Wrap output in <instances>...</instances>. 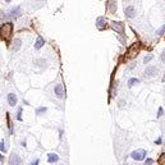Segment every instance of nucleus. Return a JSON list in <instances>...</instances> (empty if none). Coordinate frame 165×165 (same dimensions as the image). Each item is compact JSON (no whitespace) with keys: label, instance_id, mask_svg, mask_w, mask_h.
I'll use <instances>...</instances> for the list:
<instances>
[{"label":"nucleus","instance_id":"obj_1","mask_svg":"<svg viewBox=\"0 0 165 165\" xmlns=\"http://www.w3.org/2000/svg\"><path fill=\"white\" fill-rule=\"evenodd\" d=\"M13 33V23L12 22H5L0 26V38L5 42H9L10 37Z\"/></svg>","mask_w":165,"mask_h":165},{"label":"nucleus","instance_id":"obj_2","mask_svg":"<svg viewBox=\"0 0 165 165\" xmlns=\"http://www.w3.org/2000/svg\"><path fill=\"white\" fill-rule=\"evenodd\" d=\"M160 69L157 65H149L145 68V71L142 72V78L143 79H151V78H155V77L159 74Z\"/></svg>","mask_w":165,"mask_h":165},{"label":"nucleus","instance_id":"obj_3","mask_svg":"<svg viewBox=\"0 0 165 165\" xmlns=\"http://www.w3.org/2000/svg\"><path fill=\"white\" fill-rule=\"evenodd\" d=\"M129 156L135 161H143L147 159V151L145 149H137L135 151H132Z\"/></svg>","mask_w":165,"mask_h":165},{"label":"nucleus","instance_id":"obj_4","mask_svg":"<svg viewBox=\"0 0 165 165\" xmlns=\"http://www.w3.org/2000/svg\"><path fill=\"white\" fill-rule=\"evenodd\" d=\"M110 27L118 35H120V36L124 35V23H123V22H119V21H113V22L110 23Z\"/></svg>","mask_w":165,"mask_h":165},{"label":"nucleus","instance_id":"obj_5","mask_svg":"<svg viewBox=\"0 0 165 165\" xmlns=\"http://www.w3.org/2000/svg\"><path fill=\"white\" fill-rule=\"evenodd\" d=\"M124 16L128 19H133L137 17V9L135 8V5H127L124 8Z\"/></svg>","mask_w":165,"mask_h":165},{"label":"nucleus","instance_id":"obj_6","mask_svg":"<svg viewBox=\"0 0 165 165\" xmlns=\"http://www.w3.org/2000/svg\"><path fill=\"white\" fill-rule=\"evenodd\" d=\"M54 93L55 96L58 97V99H64L65 96V91H64V87H63L62 83H57V85L54 86Z\"/></svg>","mask_w":165,"mask_h":165},{"label":"nucleus","instance_id":"obj_7","mask_svg":"<svg viewBox=\"0 0 165 165\" xmlns=\"http://www.w3.org/2000/svg\"><path fill=\"white\" fill-rule=\"evenodd\" d=\"M96 27H97V30H100V31L105 30L108 27V19L105 18L104 16L97 17V19H96Z\"/></svg>","mask_w":165,"mask_h":165},{"label":"nucleus","instance_id":"obj_8","mask_svg":"<svg viewBox=\"0 0 165 165\" xmlns=\"http://www.w3.org/2000/svg\"><path fill=\"white\" fill-rule=\"evenodd\" d=\"M22 159L17 152H12V155L9 156V165H21Z\"/></svg>","mask_w":165,"mask_h":165},{"label":"nucleus","instance_id":"obj_9","mask_svg":"<svg viewBox=\"0 0 165 165\" xmlns=\"http://www.w3.org/2000/svg\"><path fill=\"white\" fill-rule=\"evenodd\" d=\"M21 47H22V40L17 37V38H14V40H13L12 46H10L9 49H10V51H12V52H17V51H19Z\"/></svg>","mask_w":165,"mask_h":165},{"label":"nucleus","instance_id":"obj_10","mask_svg":"<svg viewBox=\"0 0 165 165\" xmlns=\"http://www.w3.org/2000/svg\"><path fill=\"white\" fill-rule=\"evenodd\" d=\"M35 67H37V68H41V69H46L47 68V60L45 58H37L36 60L33 62Z\"/></svg>","mask_w":165,"mask_h":165},{"label":"nucleus","instance_id":"obj_11","mask_svg":"<svg viewBox=\"0 0 165 165\" xmlns=\"http://www.w3.org/2000/svg\"><path fill=\"white\" fill-rule=\"evenodd\" d=\"M6 100H8V104L9 106H16L17 103H18V97H17V95L14 92H10L8 93V97H6Z\"/></svg>","mask_w":165,"mask_h":165},{"label":"nucleus","instance_id":"obj_12","mask_svg":"<svg viewBox=\"0 0 165 165\" xmlns=\"http://www.w3.org/2000/svg\"><path fill=\"white\" fill-rule=\"evenodd\" d=\"M106 8H108V12L114 14L117 12V8H118V3L117 1H106Z\"/></svg>","mask_w":165,"mask_h":165},{"label":"nucleus","instance_id":"obj_13","mask_svg":"<svg viewBox=\"0 0 165 165\" xmlns=\"http://www.w3.org/2000/svg\"><path fill=\"white\" fill-rule=\"evenodd\" d=\"M140 82H141V79H140V78H137V77H132V78H129V79H128L127 85H128L129 89H132L133 86L140 85Z\"/></svg>","mask_w":165,"mask_h":165},{"label":"nucleus","instance_id":"obj_14","mask_svg":"<svg viewBox=\"0 0 165 165\" xmlns=\"http://www.w3.org/2000/svg\"><path fill=\"white\" fill-rule=\"evenodd\" d=\"M60 159L59 157V155L58 154H54V152H50V154H47V161L50 164H52V163H57V161Z\"/></svg>","mask_w":165,"mask_h":165},{"label":"nucleus","instance_id":"obj_15","mask_svg":"<svg viewBox=\"0 0 165 165\" xmlns=\"http://www.w3.org/2000/svg\"><path fill=\"white\" fill-rule=\"evenodd\" d=\"M9 16L12 17V18H17V17H19L21 16V6H14V8L9 12Z\"/></svg>","mask_w":165,"mask_h":165},{"label":"nucleus","instance_id":"obj_16","mask_svg":"<svg viewBox=\"0 0 165 165\" xmlns=\"http://www.w3.org/2000/svg\"><path fill=\"white\" fill-rule=\"evenodd\" d=\"M44 45H45V40L42 38V36H38L36 40V44H35V49H36V50H40Z\"/></svg>","mask_w":165,"mask_h":165},{"label":"nucleus","instance_id":"obj_17","mask_svg":"<svg viewBox=\"0 0 165 165\" xmlns=\"http://www.w3.org/2000/svg\"><path fill=\"white\" fill-rule=\"evenodd\" d=\"M6 115H8V127H9V133H10V135H13V132H14V127H13V123L10 122L9 114H6Z\"/></svg>","mask_w":165,"mask_h":165},{"label":"nucleus","instance_id":"obj_18","mask_svg":"<svg viewBox=\"0 0 165 165\" xmlns=\"http://www.w3.org/2000/svg\"><path fill=\"white\" fill-rule=\"evenodd\" d=\"M154 59V55L152 54H149V55H146L145 58H143V64H147V63H150L151 60Z\"/></svg>","mask_w":165,"mask_h":165},{"label":"nucleus","instance_id":"obj_19","mask_svg":"<svg viewBox=\"0 0 165 165\" xmlns=\"http://www.w3.org/2000/svg\"><path fill=\"white\" fill-rule=\"evenodd\" d=\"M47 111V108H37L36 109V115H41V114H44V113H46Z\"/></svg>","mask_w":165,"mask_h":165},{"label":"nucleus","instance_id":"obj_20","mask_svg":"<svg viewBox=\"0 0 165 165\" xmlns=\"http://www.w3.org/2000/svg\"><path fill=\"white\" fill-rule=\"evenodd\" d=\"M164 115V108L163 106H159V109H157V114H156V118L160 119L161 117Z\"/></svg>","mask_w":165,"mask_h":165},{"label":"nucleus","instance_id":"obj_21","mask_svg":"<svg viewBox=\"0 0 165 165\" xmlns=\"http://www.w3.org/2000/svg\"><path fill=\"white\" fill-rule=\"evenodd\" d=\"M164 33H165V24H163V26H161L160 28L156 31V35H157V36H163Z\"/></svg>","mask_w":165,"mask_h":165},{"label":"nucleus","instance_id":"obj_22","mask_svg":"<svg viewBox=\"0 0 165 165\" xmlns=\"http://www.w3.org/2000/svg\"><path fill=\"white\" fill-rule=\"evenodd\" d=\"M22 114H23V109H22V108H19V109H18V111H17V120L22 122Z\"/></svg>","mask_w":165,"mask_h":165},{"label":"nucleus","instance_id":"obj_23","mask_svg":"<svg viewBox=\"0 0 165 165\" xmlns=\"http://www.w3.org/2000/svg\"><path fill=\"white\" fill-rule=\"evenodd\" d=\"M0 151H1V152H6V147H5V141L4 140L0 141Z\"/></svg>","mask_w":165,"mask_h":165},{"label":"nucleus","instance_id":"obj_24","mask_svg":"<svg viewBox=\"0 0 165 165\" xmlns=\"http://www.w3.org/2000/svg\"><path fill=\"white\" fill-rule=\"evenodd\" d=\"M160 60H161V63L165 65V49L163 51H161V54H160Z\"/></svg>","mask_w":165,"mask_h":165},{"label":"nucleus","instance_id":"obj_25","mask_svg":"<svg viewBox=\"0 0 165 165\" xmlns=\"http://www.w3.org/2000/svg\"><path fill=\"white\" fill-rule=\"evenodd\" d=\"M152 164H154V160L151 159V157H147L145 160V165H152Z\"/></svg>","mask_w":165,"mask_h":165},{"label":"nucleus","instance_id":"obj_26","mask_svg":"<svg viewBox=\"0 0 165 165\" xmlns=\"http://www.w3.org/2000/svg\"><path fill=\"white\" fill-rule=\"evenodd\" d=\"M38 164H40V159H35V160L31 161L30 165H38Z\"/></svg>","mask_w":165,"mask_h":165},{"label":"nucleus","instance_id":"obj_27","mask_svg":"<svg viewBox=\"0 0 165 165\" xmlns=\"http://www.w3.org/2000/svg\"><path fill=\"white\" fill-rule=\"evenodd\" d=\"M118 104H119V108H123L125 105V100H119Z\"/></svg>","mask_w":165,"mask_h":165},{"label":"nucleus","instance_id":"obj_28","mask_svg":"<svg viewBox=\"0 0 165 165\" xmlns=\"http://www.w3.org/2000/svg\"><path fill=\"white\" fill-rule=\"evenodd\" d=\"M136 65H137V63H131V65H129V69H133V68H136Z\"/></svg>","mask_w":165,"mask_h":165},{"label":"nucleus","instance_id":"obj_29","mask_svg":"<svg viewBox=\"0 0 165 165\" xmlns=\"http://www.w3.org/2000/svg\"><path fill=\"white\" fill-rule=\"evenodd\" d=\"M155 143H156V145H160V143H161V137H159V138L156 140V141H155Z\"/></svg>","mask_w":165,"mask_h":165},{"label":"nucleus","instance_id":"obj_30","mask_svg":"<svg viewBox=\"0 0 165 165\" xmlns=\"http://www.w3.org/2000/svg\"><path fill=\"white\" fill-rule=\"evenodd\" d=\"M3 160H4V156H3V155H0V161H1V163H3Z\"/></svg>","mask_w":165,"mask_h":165},{"label":"nucleus","instance_id":"obj_31","mask_svg":"<svg viewBox=\"0 0 165 165\" xmlns=\"http://www.w3.org/2000/svg\"><path fill=\"white\" fill-rule=\"evenodd\" d=\"M161 81H163V82H165V72H164V76H163V78H161Z\"/></svg>","mask_w":165,"mask_h":165},{"label":"nucleus","instance_id":"obj_32","mask_svg":"<svg viewBox=\"0 0 165 165\" xmlns=\"http://www.w3.org/2000/svg\"><path fill=\"white\" fill-rule=\"evenodd\" d=\"M122 165H128V164H127V163H124V164H122Z\"/></svg>","mask_w":165,"mask_h":165},{"label":"nucleus","instance_id":"obj_33","mask_svg":"<svg viewBox=\"0 0 165 165\" xmlns=\"http://www.w3.org/2000/svg\"><path fill=\"white\" fill-rule=\"evenodd\" d=\"M164 100H165V96H164Z\"/></svg>","mask_w":165,"mask_h":165},{"label":"nucleus","instance_id":"obj_34","mask_svg":"<svg viewBox=\"0 0 165 165\" xmlns=\"http://www.w3.org/2000/svg\"><path fill=\"white\" fill-rule=\"evenodd\" d=\"M62 165H64V164H62Z\"/></svg>","mask_w":165,"mask_h":165}]
</instances>
